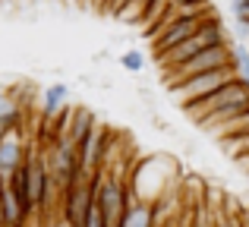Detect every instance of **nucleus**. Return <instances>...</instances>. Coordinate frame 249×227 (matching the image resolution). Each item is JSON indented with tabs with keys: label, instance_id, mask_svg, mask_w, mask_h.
<instances>
[{
	"label": "nucleus",
	"instance_id": "nucleus-1",
	"mask_svg": "<svg viewBox=\"0 0 249 227\" xmlns=\"http://www.w3.org/2000/svg\"><path fill=\"white\" fill-rule=\"evenodd\" d=\"M218 44H233V38H227V32H224V25H221V19L214 16L212 22H205L193 38H189V41H183L180 48L167 51L164 57H158V63H161V70L167 73V70H174V67H180V63H186L189 57L202 54V51H208V48H218Z\"/></svg>",
	"mask_w": 249,
	"mask_h": 227
},
{
	"label": "nucleus",
	"instance_id": "nucleus-2",
	"mask_svg": "<svg viewBox=\"0 0 249 227\" xmlns=\"http://www.w3.org/2000/svg\"><path fill=\"white\" fill-rule=\"evenodd\" d=\"M240 101H249V79H240V76H237L233 82H227V86L218 88L214 95L196 101V105H186V107H183V114H186L189 120L196 123V126H205V123L212 120L214 114L227 111V107L240 105Z\"/></svg>",
	"mask_w": 249,
	"mask_h": 227
},
{
	"label": "nucleus",
	"instance_id": "nucleus-3",
	"mask_svg": "<svg viewBox=\"0 0 249 227\" xmlns=\"http://www.w3.org/2000/svg\"><path fill=\"white\" fill-rule=\"evenodd\" d=\"M237 44V41H233ZM233 44H218V48H208L202 54L189 57L186 63L167 70V88H177L180 82L193 79V76H202V73H214V70H224V67H233Z\"/></svg>",
	"mask_w": 249,
	"mask_h": 227
},
{
	"label": "nucleus",
	"instance_id": "nucleus-4",
	"mask_svg": "<svg viewBox=\"0 0 249 227\" xmlns=\"http://www.w3.org/2000/svg\"><path fill=\"white\" fill-rule=\"evenodd\" d=\"M237 67H224V70H214V73H202V76H193V79L180 82L177 88H170V92L177 95V105L186 107V105H196V101L208 98V95H214L218 88H224L227 82L237 79Z\"/></svg>",
	"mask_w": 249,
	"mask_h": 227
},
{
	"label": "nucleus",
	"instance_id": "nucleus-5",
	"mask_svg": "<svg viewBox=\"0 0 249 227\" xmlns=\"http://www.w3.org/2000/svg\"><path fill=\"white\" fill-rule=\"evenodd\" d=\"M212 16H180V19H161L158 32H155V51H158V57H164L167 51L180 48L183 41H189V38L196 35V32L202 29L205 22H212Z\"/></svg>",
	"mask_w": 249,
	"mask_h": 227
},
{
	"label": "nucleus",
	"instance_id": "nucleus-6",
	"mask_svg": "<svg viewBox=\"0 0 249 227\" xmlns=\"http://www.w3.org/2000/svg\"><path fill=\"white\" fill-rule=\"evenodd\" d=\"M107 129L101 126V123H95V129L89 133V139L79 145V164H82V171L85 174H98V171H104V164H107V158H110V152L114 148L107 145Z\"/></svg>",
	"mask_w": 249,
	"mask_h": 227
},
{
	"label": "nucleus",
	"instance_id": "nucleus-7",
	"mask_svg": "<svg viewBox=\"0 0 249 227\" xmlns=\"http://www.w3.org/2000/svg\"><path fill=\"white\" fill-rule=\"evenodd\" d=\"M29 145H25V126L19 129H10V133H3V139H0V177H13V174L19 171V167L29 161Z\"/></svg>",
	"mask_w": 249,
	"mask_h": 227
},
{
	"label": "nucleus",
	"instance_id": "nucleus-8",
	"mask_svg": "<svg viewBox=\"0 0 249 227\" xmlns=\"http://www.w3.org/2000/svg\"><path fill=\"white\" fill-rule=\"evenodd\" d=\"M161 218H158V205L152 202H142V199H133L126 209V215H123L120 227H158Z\"/></svg>",
	"mask_w": 249,
	"mask_h": 227
},
{
	"label": "nucleus",
	"instance_id": "nucleus-9",
	"mask_svg": "<svg viewBox=\"0 0 249 227\" xmlns=\"http://www.w3.org/2000/svg\"><path fill=\"white\" fill-rule=\"evenodd\" d=\"M25 126V111H22V101H16L13 92H3L0 88V129L10 133V129Z\"/></svg>",
	"mask_w": 249,
	"mask_h": 227
},
{
	"label": "nucleus",
	"instance_id": "nucleus-10",
	"mask_svg": "<svg viewBox=\"0 0 249 227\" xmlns=\"http://www.w3.org/2000/svg\"><path fill=\"white\" fill-rule=\"evenodd\" d=\"M67 98H70V88L67 86H51V88H44V95H41V107H44V117H57V111H60L63 105H67Z\"/></svg>",
	"mask_w": 249,
	"mask_h": 227
},
{
	"label": "nucleus",
	"instance_id": "nucleus-11",
	"mask_svg": "<svg viewBox=\"0 0 249 227\" xmlns=\"http://www.w3.org/2000/svg\"><path fill=\"white\" fill-rule=\"evenodd\" d=\"M214 224H218V227H249V224H246L243 209H240V211H231V209L214 211Z\"/></svg>",
	"mask_w": 249,
	"mask_h": 227
},
{
	"label": "nucleus",
	"instance_id": "nucleus-12",
	"mask_svg": "<svg viewBox=\"0 0 249 227\" xmlns=\"http://www.w3.org/2000/svg\"><path fill=\"white\" fill-rule=\"evenodd\" d=\"M233 67L240 79H249V44H233Z\"/></svg>",
	"mask_w": 249,
	"mask_h": 227
},
{
	"label": "nucleus",
	"instance_id": "nucleus-13",
	"mask_svg": "<svg viewBox=\"0 0 249 227\" xmlns=\"http://www.w3.org/2000/svg\"><path fill=\"white\" fill-rule=\"evenodd\" d=\"M120 67L129 70V73H142V70H145V57H142L139 51L129 48V51H123V54H120Z\"/></svg>",
	"mask_w": 249,
	"mask_h": 227
},
{
	"label": "nucleus",
	"instance_id": "nucleus-14",
	"mask_svg": "<svg viewBox=\"0 0 249 227\" xmlns=\"http://www.w3.org/2000/svg\"><path fill=\"white\" fill-rule=\"evenodd\" d=\"M186 224L189 227H218L214 224V211H208V209H193L186 215Z\"/></svg>",
	"mask_w": 249,
	"mask_h": 227
},
{
	"label": "nucleus",
	"instance_id": "nucleus-15",
	"mask_svg": "<svg viewBox=\"0 0 249 227\" xmlns=\"http://www.w3.org/2000/svg\"><path fill=\"white\" fill-rule=\"evenodd\" d=\"M227 152H233V158H243V155H249V136H240V139L233 142H224Z\"/></svg>",
	"mask_w": 249,
	"mask_h": 227
},
{
	"label": "nucleus",
	"instance_id": "nucleus-16",
	"mask_svg": "<svg viewBox=\"0 0 249 227\" xmlns=\"http://www.w3.org/2000/svg\"><path fill=\"white\" fill-rule=\"evenodd\" d=\"M158 227H189V224H186V215H183V211H170L167 218H161Z\"/></svg>",
	"mask_w": 249,
	"mask_h": 227
},
{
	"label": "nucleus",
	"instance_id": "nucleus-17",
	"mask_svg": "<svg viewBox=\"0 0 249 227\" xmlns=\"http://www.w3.org/2000/svg\"><path fill=\"white\" fill-rule=\"evenodd\" d=\"M51 227H73V224H70V221H63V218H57V221L51 224Z\"/></svg>",
	"mask_w": 249,
	"mask_h": 227
},
{
	"label": "nucleus",
	"instance_id": "nucleus-18",
	"mask_svg": "<svg viewBox=\"0 0 249 227\" xmlns=\"http://www.w3.org/2000/svg\"><path fill=\"white\" fill-rule=\"evenodd\" d=\"M104 227H120V224H104Z\"/></svg>",
	"mask_w": 249,
	"mask_h": 227
},
{
	"label": "nucleus",
	"instance_id": "nucleus-19",
	"mask_svg": "<svg viewBox=\"0 0 249 227\" xmlns=\"http://www.w3.org/2000/svg\"><path fill=\"white\" fill-rule=\"evenodd\" d=\"M246 19H249V16H246Z\"/></svg>",
	"mask_w": 249,
	"mask_h": 227
}]
</instances>
